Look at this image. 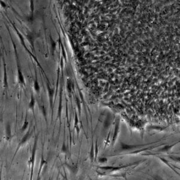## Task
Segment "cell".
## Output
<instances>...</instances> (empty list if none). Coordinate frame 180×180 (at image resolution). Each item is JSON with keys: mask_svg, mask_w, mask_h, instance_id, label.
Returning <instances> with one entry per match:
<instances>
[{"mask_svg": "<svg viewBox=\"0 0 180 180\" xmlns=\"http://www.w3.org/2000/svg\"><path fill=\"white\" fill-rule=\"evenodd\" d=\"M63 85L61 84L60 88V91H59V103L57 110V119L59 121V124H60V125L61 124L62 110H63Z\"/></svg>", "mask_w": 180, "mask_h": 180, "instance_id": "obj_4", "label": "cell"}, {"mask_svg": "<svg viewBox=\"0 0 180 180\" xmlns=\"http://www.w3.org/2000/svg\"><path fill=\"white\" fill-rule=\"evenodd\" d=\"M3 85L4 87L5 88H8V77L7 74L6 70V66L5 64L4 63V76H3Z\"/></svg>", "mask_w": 180, "mask_h": 180, "instance_id": "obj_12", "label": "cell"}, {"mask_svg": "<svg viewBox=\"0 0 180 180\" xmlns=\"http://www.w3.org/2000/svg\"><path fill=\"white\" fill-rule=\"evenodd\" d=\"M170 158H172L174 160L176 161H178V162H180V157H170Z\"/></svg>", "mask_w": 180, "mask_h": 180, "instance_id": "obj_23", "label": "cell"}, {"mask_svg": "<svg viewBox=\"0 0 180 180\" xmlns=\"http://www.w3.org/2000/svg\"><path fill=\"white\" fill-rule=\"evenodd\" d=\"M64 164L66 165L67 168H68V169H69L72 174H76V173L77 172V171H78V168H77V166L69 165V164L67 163H65Z\"/></svg>", "mask_w": 180, "mask_h": 180, "instance_id": "obj_16", "label": "cell"}, {"mask_svg": "<svg viewBox=\"0 0 180 180\" xmlns=\"http://www.w3.org/2000/svg\"><path fill=\"white\" fill-rule=\"evenodd\" d=\"M39 106L41 112H42L44 118H45V121H46V124H48V118H47V113H46V107H45V105H44L43 104H42V103H41V104L39 103Z\"/></svg>", "mask_w": 180, "mask_h": 180, "instance_id": "obj_13", "label": "cell"}, {"mask_svg": "<svg viewBox=\"0 0 180 180\" xmlns=\"http://www.w3.org/2000/svg\"><path fill=\"white\" fill-rule=\"evenodd\" d=\"M32 132H33V131L31 130V127H29V128L28 129L27 132H26L25 134H24L23 137L21 139V140L20 141L19 144H18V147H17V148L16 149V151H15V154H14V155H13V157L12 163L13 161L14 158H15V156H16V154L18 153V151H19V150H20V148H21V147H22V146H24V145H25V144H26V143L28 141H29V139H30V137H31Z\"/></svg>", "mask_w": 180, "mask_h": 180, "instance_id": "obj_3", "label": "cell"}, {"mask_svg": "<svg viewBox=\"0 0 180 180\" xmlns=\"http://www.w3.org/2000/svg\"><path fill=\"white\" fill-rule=\"evenodd\" d=\"M89 157H90L91 162L93 163V161H94V160H95V151H94V144H93V141H92L91 146L90 153H89Z\"/></svg>", "mask_w": 180, "mask_h": 180, "instance_id": "obj_15", "label": "cell"}, {"mask_svg": "<svg viewBox=\"0 0 180 180\" xmlns=\"http://www.w3.org/2000/svg\"><path fill=\"white\" fill-rule=\"evenodd\" d=\"M79 120L78 115H77V112L76 111H75V123H74V129H76V133H77V138H79V133H80V129H79Z\"/></svg>", "mask_w": 180, "mask_h": 180, "instance_id": "obj_10", "label": "cell"}, {"mask_svg": "<svg viewBox=\"0 0 180 180\" xmlns=\"http://www.w3.org/2000/svg\"><path fill=\"white\" fill-rule=\"evenodd\" d=\"M73 84L72 83V81H71V79L68 78L67 80V83H66V89L67 91V93L69 94V97H72V91H73Z\"/></svg>", "mask_w": 180, "mask_h": 180, "instance_id": "obj_11", "label": "cell"}, {"mask_svg": "<svg viewBox=\"0 0 180 180\" xmlns=\"http://www.w3.org/2000/svg\"><path fill=\"white\" fill-rule=\"evenodd\" d=\"M35 99L34 97V96L33 93L32 92L31 94L30 101H29V104H28V107H29V109L31 110L34 118H35Z\"/></svg>", "mask_w": 180, "mask_h": 180, "instance_id": "obj_7", "label": "cell"}, {"mask_svg": "<svg viewBox=\"0 0 180 180\" xmlns=\"http://www.w3.org/2000/svg\"><path fill=\"white\" fill-rule=\"evenodd\" d=\"M28 126H29V122L28 121V116L27 114H26V116H25V120H24V123L23 124V126H22V128L21 129V132H24L25 130L28 129Z\"/></svg>", "mask_w": 180, "mask_h": 180, "instance_id": "obj_18", "label": "cell"}, {"mask_svg": "<svg viewBox=\"0 0 180 180\" xmlns=\"http://www.w3.org/2000/svg\"><path fill=\"white\" fill-rule=\"evenodd\" d=\"M75 100H76V106H77V109L78 110V112L79 114V116L81 115V103H80V100L78 96L77 95H75Z\"/></svg>", "mask_w": 180, "mask_h": 180, "instance_id": "obj_19", "label": "cell"}, {"mask_svg": "<svg viewBox=\"0 0 180 180\" xmlns=\"http://www.w3.org/2000/svg\"><path fill=\"white\" fill-rule=\"evenodd\" d=\"M38 137L39 135L37 134L35 136L34 141L33 147H32V149L31 153V156L29 159V168H30V180H32L34 175V164H35V156H36V152L37 150V144H38Z\"/></svg>", "mask_w": 180, "mask_h": 180, "instance_id": "obj_1", "label": "cell"}, {"mask_svg": "<svg viewBox=\"0 0 180 180\" xmlns=\"http://www.w3.org/2000/svg\"><path fill=\"white\" fill-rule=\"evenodd\" d=\"M120 118H117L115 121V126H114V131L113 134V137L112 139V144L114 145L115 143L117 141L118 136L119 132H120Z\"/></svg>", "mask_w": 180, "mask_h": 180, "instance_id": "obj_5", "label": "cell"}, {"mask_svg": "<svg viewBox=\"0 0 180 180\" xmlns=\"http://www.w3.org/2000/svg\"><path fill=\"white\" fill-rule=\"evenodd\" d=\"M12 137L13 136L12 134L11 126L9 123H8V124H7L6 127H5V139L7 141H10Z\"/></svg>", "mask_w": 180, "mask_h": 180, "instance_id": "obj_9", "label": "cell"}, {"mask_svg": "<svg viewBox=\"0 0 180 180\" xmlns=\"http://www.w3.org/2000/svg\"><path fill=\"white\" fill-rule=\"evenodd\" d=\"M107 161V159L105 157H101L99 158V162L100 163H105Z\"/></svg>", "mask_w": 180, "mask_h": 180, "instance_id": "obj_22", "label": "cell"}, {"mask_svg": "<svg viewBox=\"0 0 180 180\" xmlns=\"http://www.w3.org/2000/svg\"><path fill=\"white\" fill-rule=\"evenodd\" d=\"M34 90L37 93H39L40 91V86L39 80H38L37 75V73H35V76L34 78Z\"/></svg>", "mask_w": 180, "mask_h": 180, "instance_id": "obj_14", "label": "cell"}, {"mask_svg": "<svg viewBox=\"0 0 180 180\" xmlns=\"http://www.w3.org/2000/svg\"><path fill=\"white\" fill-rule=\"evenodd\" d=\"M67 151H68V148L67 147L65 142L64 141L63 143V145H62L61 148V152L62 153H64V154H67Z\"/></svg>", "mask_w": 180, "mask_h": 180, "instance_id": "obj_21", "label": "cell"}, {"mask_svg": "<svg viewBox=\"0 0 180 180\" xmlns=\"http://www.w3.org/2000/svg\"><path fill=\"white\" fill-rule=\"evenodd\" d=\"M177 144V143H175V144H172V145H166L165 147H163V148H162L161 149V150H159L160 152H161V153H166V152H168V151H171V150H172V148H173V147H174L175 145H176Z\"/></svg>", "mask_w": 180, "mask_h": 180, "instance_id": "obj_17", "label": "cell"}, {"mask_svg": "<svg viewBox=\"0 0 180 180\" xmlns=\"http://www.w3.org/2000/svg\"><path fill=\"white\" fill-rule=\"evenodd\" d=\"M46 88L48 91V99H49V103L50 109L51 110V116H52V120L53 118V104H54V100H55V88H52L51 86L50 82L49 81L46 82Z\"/></svg>", "mask_w": 180, "mask_h": 180, "instance_id": "obj_2", "label": "cell"}, {"mask_svg": "<svg viewBox=\"0 0 180 180\" xmlns=\"http://www.w3.org/2000/svg\"><path fill=\"white\" fill-rule=\"evenodd\" d=\"M48 161L47 160L45 159V157H44L43 153H42V157H41V160H40V166L39 168V172H38V175H37V180L40 179V177L41 172L42 171V169H43L44 166H45L46 164H47Z\"/></svg>", "mask_w": 180, "mask_h": 180, "instance_id": "obj_8", "label": "cell"}, {"mask_svg": "<svg viewBox=\"0 0 180 180\" xmlns=\"http://www.w3.org/2000/svg\"><path fill=\"white\" fill-rule=\"evenodd\" d=\"M94 151H95V160L96 161L97 158V156H98V153H99V147H98V142H97V139L96 140V142H95V147H94Z\"/></svg>", "mask_w": 180, "mask_h": 180, "instance_id": "obj_20", "label": "cell"}, {"mask_svg": "<svg viewBox=\"0 0 180 180\" xmlns=\"http://www.w3.org/2000/svg\"><path fill=\"white\" fill-rule=\"evenodd\" d=\"M145 145H128V144L121 143V149L124 151H130V150H135V149H139L140 147H144Z\"/></svg>", "mask_w": 180, "mask_h": 180, "instance_id": "obj_6", "label": "cell"}]
</instances>
